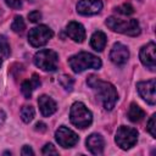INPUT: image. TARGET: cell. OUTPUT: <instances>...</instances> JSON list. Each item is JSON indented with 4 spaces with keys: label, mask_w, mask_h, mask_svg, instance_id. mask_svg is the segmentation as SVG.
Listing matches in <instances>:
<instances>
[{
    "label": "cell",
    "mask_w": 156,
    "mask_h": 156,
    "mask_svg": "<svg viewBox=\"0 0 156 156\" xmlns=\"http://www.w3.org/2000/svg\"><path fill=\"white\" fill-rule=\"evenodd\" d=\"M87 83L95 93V96L96 99H99L102 107L107 111H111L118 100V94H117L116 88L111 83L101 80L96 76H93V74L88 77Z\"/></svg>",
    "instance_id": "obj_1"
},
{
    "label": "cell",
    "mask_w": 156,
    "mask_h": 156,
    "mask_svg": "<svg viewBox=\"0 0 156 156\" xmlns=\"http://www.w3.org/2000/svg\"><path fill=\"white\" fill-rule=\"evenodd\" d=\"M68 65L74 73H82L83 71L89 68L99 69L101 67V60L90 52L82 51L71 56L68 58Z\"/></svg>",
    "instance_id": "obj_2"
},
{
    "label": "cell",
    "mask_w": 156,
    "mask_h": 156,
    "mask_svg": "<svg viewBox=\"0 0 156 156\" xmlns=\"http://www.w3.org/2000/svg\"><path fill=\"white\" fill-rule=\"evenodd\" d=\"M105 23L111 30L121 33V34H126L129 37H136L140 34V24L134 18L121 20V18L111 16L105 21Z\"/></svg>",
    "instance_id": "obj_3"
},
{
    "label": "cell",
    "mask_w": 156,
    "mask_h": 156,
    "mask_svg": "<svg viewBox=\"0 0 156 156\" xmlns=\"http://www.w3.org/2000/svg\"><path fill=\"white\" fill-rule=\"evenodd\" d=\"M69 119L71 123L74 124L77 128L84 129L89 127L93 122V115L88 110V107L83 102H74L69 110Z\"/></svg>",
    "instance_id": "obj_4"
},
{
    "label": "cell",
    "mask_w": 156,
    "mask_h": 156,
    "mask_svg": "<svg viewBox=\"0 0 156 156\" xmlns=\"http://www.w3.org/2000/svg\"><path fill=\"white\" fill-rule=\"evenodd\" d=\"M34 63L45 72H54L57 68L58 55L50 49H43L34 55Z\"/></svg>",
    "instance_id": "obj_5"
},
{
    "label": "cell",
    "mask_w": 156,
    "mask_h": 156,
    "mask_svg": "<svg viewBox=\"0 0 156 156\" xmlns=\"http://www.w3.org/2000/svg\"><path fill=\"white\" fill-rule=\"evenodd\" d=\"M115 140H116V144L122 150H128L136 144L138 130L135 128H132V127L121 126L116 132Z\"/></svg>",
    "instance_id": "obj_6"
},
{
    "label": "cell",
    "mask_w": 156,
    "mask_h": 156,
    "mask_svg": "<svg viewBox=\"0 0 156 156\" xmlns=\"http://www.w3.org/2000/svg\"><path fill=\"white\" fill-rule=\"evenodd\" d=\"M54 37V32L48 26H38L29 30L28 33V41L34 48H40L45 45L51 38Z\"/></svg>",
    "instance_id": "obj_7"
},
{
    "label": "cell",
    "mask_w": 156,
    "mask_h": 156,
    "mask_svg": "<svg viewBox=\"0 0 156 156\" xmlns=\"http://www.w3.org/2000/svg\"><path fill=\"white\" fill-rule=\"evenodd\" d=\"M55 138H56V141L60 144V146L65 149L74 146L79 140V136L73 130L68 129L65 126L58 127V129L55 132Z\"/></svg>",
    "instance_id": "obj_8"
},
{
    "label": "cell",
    "mask_w": 156,
    "mask_h": 156,
    "mask_svg": "<svg viewBox=\"0 0 156 156\" xmlns=\"http://www.w3.org/2000/svg\"><path fill=\"white\" fill-rule=\"evenodd\" d=\"M155 51H156V45H155L154 41H150L146 45H144L140 49V52H139V57H140L141 63L146 68H149L150 71H155V67H156Z\"/></svg>",
    "instance_id": "obj_9"
},
{
    "label": "cell",
    "mask_w": 156,
    "mask_h": 156,
    "mask_svg": "<svg viewBox=\"0 0 156 156\" xmlns=\"http://www.w3.org/2000/svg\"><path fill=\"white\" fill-rule=\"evenodd\" d=\"M102 10L101 0H79L77 4V12L83 16L96 15Z\"/></svg>",
    "instance_id": "obj_10"
},
{
    "label": "cell",
    "mask_w": 156,
    "mask_h": 156,
    "mask_svg": "<svg viewBox=\"0 0 156 156\" xmlns=\"http://www.w3.org/2000/svg\"><path fill=\"white\" fill-rule=\"evenodd\" d=\"M136 89L140 94V96L149 104L155 105L156 102V95H155V79H150L146 82H139L136 84Z\"/></svg>",
    "instance_id": "obj_11"
},
{
    "label": "cell",
    "mask_w": 156,
    "mask_h": 156,
    "mask_svg": "<svg viewBox=\"0 0 156 156\" xmlns=\"http://www.w3.org/2000/svg\"><path fill=\"white\" fill-rule=\"evenodd\" d=\"M129 58V50L122 43H115L110 51V60L118 66L124 65Z\"/></svg>",
    "instance_id": "obj_12"
},
{
    "label": "cell",
    "mask_w": 156,
    "mask_h": 156,
    "mask_svg": "<svg viewBox=\"0 0 156 156\" xmlns=\"http://www.w3.org/2000/svg\"><path fill=\"white\" fill-rule=\"evenodd\" d=\"M66 33L67 35L76 43H83L85 39V29L84 27L78 23V22H69L66 27Z\"/></svg>",
    "instance_id": "obj_13"
},
{
    "label": "cell",
    "mask_w": 156,
    "mask_h": 156,
    "mask_svg": "<svg viewBox=\"0 0 156 156\" xmlns=\"http://www.w3.org/2000/svg\"><path fill=\"white\" fill-rule=\"evenodd\" d=\"M87 147L93 155H101L105 147V140L100 134H90L87 138Z\"/></svg>",
    "instance_id": "obj_14"
},
{
    "label": "cell",
    "mask_w": 156,
    "mask_h": 156,
    "mask_svg": "<svg viewBox=\"0 0 156 156\" xmlns=\"http://www.w3.org/2000/svg\"><path fill=\"white\" fill-rule=\"evenodd\" d=\"M38 105H39V110L41 112V115L44 117H49L52 113L56 112L57 110V105L56 102L48 95H41L38 99Z\"/></svg>",
    "instance_id": "obj_15"
},
{
    "label": "cell",
    "mask_w": 156,
    "mask_h": 156,
    "mask_svg": "<svg viewBox=\"0 0 156 156\" xmlns=\"http://www.w3.org/2000/svg\"><path fill=\"white\" fill-rule=\"evenodd\" d=\"M40 85V79L37 74H33L30 79L28 80H24L22 84H21V90H22V94L24 95L26 99H29L32 96V93L34 89H37L38 87Z\"/></svg>",
    "instance_id": "obj_16"
},
{
    "label": "cell",
    "mask_w": 156,
    "mask_h": 156,
    "mask_svg": "<svg viewBox=\"0 0 156 156\" xmlns=\"http://www.w3.org/2000/svg\"><path fill=\"white\" fill-rule=\"evenodd\" d=\"M106 43H107V39H106V35H105L104 32L96 30V32L93 33V35L90 38V45L94 50L102 51L106 46Z\"/></svg>",
    "instance_id": "obj_17"
},
{
    "label": "cell",
    "mask_w": 156,
    "mask_h": 156,
    "mask_svg": "<svg viewBox=\"0 0 156 156\" xmlns=\"http://www.w3.org/2000/svg\"><path fill=\"white\" fill-rule=\"evenodd\" d=\"M144 117H145V112L143 111V108L136 104H132L128 110V118L132 122H140Z\"/></svg>",
    "instance_id": "obj_18"
},
{
    "label": "cell",
    "mask_w": 156,
    "mask_h": 156,
    "mask_svg": "<svg viewBox=\"0 0 156 156\" xmlns=\"http://www.w3.org/2000/svg\"><path fill=\"white\" fill-rule=\"evenodd\" d=\"M34 108L30 105H26L21 108V118L24 123H29L34 118Z\"/></svg>",
    "instance_id": "obj_19"
},
{
    "label": "cell",
    "mask_w": 156,
    "mask_h": 156,
    "mask_svg": "<svg viewBox=\"0 0 156 156\" xmlns=\"http://www.w3.org/2000/svg\"><path fill=\"white\" fill-rule=\"evenodd\" d=\"M58 82L61 84V87L65 89V90H68L71 91L73 89V85H74V79L68 76V74H62L60 78H58Z\"/></svg>",
    "instance_id": "obj_20"
},
{
    "label": "cell",
    "mask_w": 156,
    "mask_h": 156,
    "mask_svg": "<svg viewBox=\"0 0 156 156\" xmlns=\"http://www.w3.org/2000/svg\"><path fill=\"white\" fill-rule=\"evenodd\" d=\"M11 29H12L15 33H22V32L26 29L24 20H23L21 16H16V17L13 18L12 24H11Z\"/></svg>",
    "instance_id": "obj_21"
},
{
    "label": "cell",
    "mask_w": 156,
    "mask_h": 156,
    "mask_svg": "<svg viewBox=\"0 0 156 156\" xmlns=\"http://www.w3.org/2000/svg\"><path fill=\"white\" fill-rule=\"evenodd\" d=\"M0 54L2 57H9L11 54V49H10V44L7 41V39L4 35H0Z\"/></svg>",
    "instance_id": "obj_22"
},
{
    "label": "cell",
    "mask_w": 156,
    "mask_h": 156,
    "mask_svg": "<svg viewBox=\"0 0 156 156\" xmlns=\"http://www.w3.org/2000/svg\"><path fill=\"white\" fill-rule=\"evenodd\" d=\"M115 10L121 15H132L134 12V9H133V6L130 4H123V5L118 6V7H116Z\"/></svg>",
    "instance_id": "obj_23"
},
{
    "label": "cell",
    "mask_w": 156,
    "mask_h": 156,
    "mask_svg": "<svg viewBox=\"0 0 156 156\" xmlns=\"http://www.w3.org/2000/svg\"><path fill=\"white\" fill-rule=\"evenodd\" d=\"M156 115H152L147 122V132L151 134L152 138H156Z\"/></svg>",
    "instance_id": "obj_24"
},
{
    "label": "cell",
    "mask_w": 156,
    "mask_h": 156,
    "mask_svg": "<svg viewBox=\"0 0 156 156\" xmlns=\"http://www.w3.org/2000/svg\"><path fill=\"white\" fill-rule=\"evenodd\" d=\"M43 155H58V151L55 149V146L52 144H46L43 150H41Z\"/></svg>",
    "instance_id": "obj_25"
},
{
    "label": "cell",
    "mask_w": 156,
    "mask_h": 156,
    "mask_svg": "<svg viewBox=\"0 0 156 156\" xmlns=\"http://www.w3.org/2000/svg\"><path fill=\"white\" fill-rule=\"evenodd\" d=\"M28 18H29L30 22L35 23V22H38V21L41 20V13L39 11H32V12L28 13Z\"/></svg>",
    "instance_id": "obj_26"
},
{
    "label": "cell",
    "mask_w": 156,
    "mask_h": 156,
    "mask_svg": "<svg viewBox=\"0 0 156 156\" xmlns=\"http://www.w3.org/2000/svg\"><path fill=\"white\" fill-rule=\"evenodd\" d=\"M6 5L12 7V9H20L22 6V1L21 0H5Z\"/></svg>",
    "instance_id": "obj_27"
},
{
    "label": "cell",
    "mask_w": 156,
    "mask_h": 156,
    "mask_svg": "<svg viewBox=\"0 0 156 156\" xmlns=\"http://www.w3.org/2000/svg\"><path fill=\"white\" fill-rule=\"evenodd\" d=\"M21 154H22L23 156H27V155H34V151L32 150V147H30L29 145H24V146L22 147Z\"/></svg>",
    "instance_id": "obj_28"
},
{
    "label": "cell",
    "mask_w": 156,
    "mask_h": 156,
    "mask_svg": "<svg viewBox=\"0 0 156 156\" xmlns=\"http://www.w3.org/2000/svg\"><path fill=\"white\" fill-rule=\"evenodd\" d=\"M35 130L37 132H45L46 130V124L45 123H43V122H38L37 124H35Z\"/></svg>",
    "instance_id": "obj_29"
},
{
    "label": "cell",
    "mask_w": 156,
    "mask_h": 156,
    "mask_svg": "<svg viewBox=\"0 0 156 156\" xmlns=\"http://www.w3.org/2000/svg\"><path fill=\"white\" fill-rule=\"evenodd\" d=\"M5 119H6V113L2 110H0V124H2L5 122Z\"/></svg>",
    "instance_id": "obj_30"
},
{
    "label": "cell",
    "mask_w": 156,
    "mask_h": 156,
    "mask_svg": "<svg viewBox=\"0 0 156 156\" xmlns=\"http://www.w3.org/2000/svg\"><path fill=\"white\" fill-rule=\"evenodd\" d=\"M0 66H1V58H0Z\"/></svg>",
    "instance_id": "obj_31"
}]
</instances>
